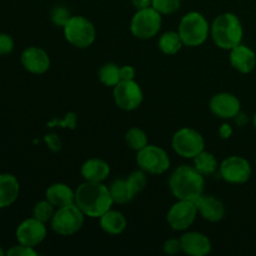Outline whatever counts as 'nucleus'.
I'll use <instances>...</instances> for the list:
<instances>
[{"label":"nucleus","mask_w":256,"mask_h":256,"mask_svg":"<svg viewBox=\"0 0 256 256\" xmlns=\"http://www.w3.org/2000/svg\"><path fill=\"white\" fill-rule=\"evenodd\" d=\"M230 64L242 74L252 72L256 66V55L254 50L246 45L239 44L230 50Z\"/></svg>","instance_id":"nucleus-18"},{"label":"nucleus","mask_w":256,"mask_h":256,"mask_svg":"<svg viewBox=\"0 0 256 256\" xmlns=\"http://www.w3.org/2000/svg\"><path fill=\"white\" fill-rule=\"evenodd\" d=\"M194 202L198 208V212L208 222H218L224 218V204L218 198L210 196V195H200L198 199L194 200Z\"/></svg>","instance_id":"nucleus-17"},{"label":"nucleus","mask_w":256,"mask_h":256,"mask_svg":"<svg viewBox=\"0 0 256 256\" xmlns=\"http://www.w3.org/2000/svg\"><path fill=\"white\" fill-rule=\"evenodd\" d=\"M75 204L89 218H100L112 209L114 200L102 182H85L75 190Z\"/></svg>","instance_id":"nucleus-1"},{"label":"nucleus","mask_w":256,"mask_h":256,"mask_svg":"<svg viewBox=\"0 0 256 256\" xmlns=\"http://www.w3.org/2000/svg\"><path fill=\"white\" fill-rule=\"evenodd\" d=\"M198 208L192 200H179L170 208L168 212V222L176 232L186 230L194 224L198 215Z\"/></svg>","instance_id":"nucleus-11"},{"label":"nucleus","mask_w":256,"mask_h":256,"mask_svg":"<svg viewBox=\"0 0 256 256\" xmlns=\"http://www.w3.org/2000/svg\"><path fill=\"white\" fill-rule=\"evenodd\" d=\"M194 165L195 169L202 175H210L214 174L216 172L218 166V160L212 152H208L202 150L199 155L194 158Z\"/></svg>","instance_id":"nucleus-25"},{"label":"nucleus","mask_w":256,"mask_h":256,"mask_svg":"<svg viewBox=\"0 0 256 256\" xmlns=\"http://www.w3.org/2000/svg\"><path fill=\"white\" fill-rule=\"evenodd\" d=\"M99 79L106 86H115L120 79V68L116 64L112 62H108V64L102 65L99 70Z\"/></svg>","instance_id":"nucleus-26"},{"label":"nucleus","mask_w":256,"mask_h":256,"mask_svg":"<svg viewBox=\"0 0 256 256\" xmlns=\"http://www.w3.org/2000/svg\"><path fill=\"white\" fill-rule=\"evenodd\" d=\"M20 184L12 174H0V209L10 206L16 202Z\"/></svg>","instance_id":"nucleus-19"},{"label":"nucleus","mask_w":256,"mask_h":256,"mask_svg":"<svg viewBox=\"0 0 256 256\" xmlns=\"http://www.w3.org/2000/svg\"><path fill=\"white\" fill-rule=\"evenodd\" d=\"M182 45L184 42H182L179 32H166L159 39V49L168 55H174L179 52Z\"/></svg>","instance_id":"nucleus-24"},{"label":"nucleus","mask_w":256,"mask_h":256,"mask_svg":"<svg viewBox=\"0 0 256 256\" xmlns=\"http://www.w3.org/2000/svg\"><path fill=\"white\" fill-rule=\"evenodd\" d=\"M210 30L214 42L222 49L232 50L242 44L244 30L240 19L232 12H224L215 18Z\"/></svg>","instance_id":"nucleus-3"},{"label":"nucleus","mask_w":256,"mask_h":256,"mask_svg":"<svg viewBox=\"0 0 256 256\" xmlns=\"http://www.w3.org/2000/svg\"><path fill=\"white\" fill-rule=\"evenodd\" d=\"M22 64L32 74H44L50 68V58L46 52L38 46H29L22 52Z\"/></svg>","instance_id":"nucleus-15"},{"label":"nucleus","mask_w":256,"mask_h":256,"mask_svg":"<svg viewBox=\"0 0 256 256\" xmlns=\"http://www.w3.org/2000/svg\"><path fill=\"white\" fill-rule=\"evenodd\" d=\"M5 254H6V252H4V250H2V246H0V256H4Z\"/></svg>","instance_id":"nucleus-39"},{"label":"nucleus","mask_w":256,"mask_h":256,"mask_svg":"<svg viewBox=\"0 0 256 256\" xmlns=\"http://www.w3.org/2000/svg\"><path fill=\"white\" fill-rule=\"evenodd\" d=\"M65 39L75 48L85 49L89 48L95 42V26L89 19L75 15L69 19V22L64 26Z\"/></svg>","instance_id":"nucleus-6"},{"label":"nucleus","mask_w":256,"mask_h":256,"mask_svg":"<svg viewBox=\"0 0 256 256\" xmlns=\"http://www.w3.org/2000/svg\"><path fill=\"white\" fill-rule=\"evenodd\" d=\"M182 250L190 256H205L212 252V242L206 235L198 232H185L182 238Z\"/></svg>","instance_id":"nucleus-16"},{"label":"nucleus","mask_w":256,"mask_h":256,"mask_svg":"<svg viewBox=\"0 0 256 256\" xmlns=\"http://www.w3.org/2000/svg\"><path fill=\"white\" fill-rule=\"evenodd\" d=\"M239 99L229 92H219L210 100V110L212 114L222 119H232L240 112Z\"/></svg>","instance_id":"nucleus-14"},{"label":"nucleus","mask_w":256,"mask_h":256,"mask_svg":"<svg viewBox=\"0 0 256 256\" xmlns=\"http://www.w3.org/2000/svg\"><path fill=\"white\" fill-rule=\"evenodd\" d=\"M135 69L130 65H124L120 68V79L122 80H134Z\"/></svg>","instance_id":"nucleus-35"},{"label":"nucleus","mask_w":256,"mask_h":256,"mask_svg":"<svg viewBox=\"0 0 256 256\" xmlns=\"http://www.w3.org/2000/svg\"><path fill=\"white\" fill-rule=\"evenodd\" d=\"M128 180L132 184V189L135 190V192H140L145 189L148 184V179H146V175H145L144 170H136V172H132V174L128 176Z\"/></svg>","instance_id":"nucleus-30"},{"label":"nucleus","mask_w":256,"mask_h":256,"mask_svg":"<svg viewBox=\"0 0 256 256\" xmlns=\"http://www.w3.org/2000/svg\"><path fill=\"white\" fill-rule=\"evenodd\" d=\"M8 256H36L38 252H35L34 248L26 246V245L19 244L16 246L10 248L6 252Z\"/></svg>","instance_id":"nucleus-32"},{"label":"nucleus","mask_w":256,"mask_h":256,"mask_svg":"<svg viewBox=\"0 0 256 256\" xmlns=\"http://www.w3.org/2000/svg\"><path fill=\"white\" fill-rule=\"evenodd\" d=\"M110 174V166L106 162L98 158L86 160L82 166V175L85 182H102Z\"/></svg>","instance_id":"nucleus-21"},{"label":"nucleus","mask_w":256,"mask_h":256,"mask_svg":"<svg viewBox=\"0 0 256 256\" xmlns=\"http://www.w3.org/2000/svg\"><path fill=\"white\" fill-rule=\"evenodd\" d=\"M169 186L178 200L194 202L204 192V178L194 166L182 165L172 174Z\"/></svg>","instance_id":"nucleus-2"},{"label":"nucleus","mask_w":256,"mask_h":256,"mask_svg":"<svg viewBox=\"0 0 256 256\" xmlns=\"http://www.w3.org/2000/svg\"><path fill=\"white\" fill-rule=\"evenodd\" d=\"M45 198L55 208H62L75 202V192L66 184L56 182L50 185L45 192Z\"/></svg>","instance_id":"nucleus-20"},{"label":"nucleus","mask_w":256,"mask_h":256,"mask_svg":"<svg viewBox=\"0 0 256 256\" xmlns=\"http://www.w3.org/2000/svg\"><path fill=\"white\" fill-rule=\"evenodd\" d=\"M72 18L70 12L64 6H55L52 10V20L56 26H65L69 19Z\"/></svg>","instance_id":"nucleus-31"},{"label":"nucleus","mask_w":256,"mask_h":256,"mask_svg":"<svg viewBox=\"0 0 256 256\" xmlns=\"http://www.w3.org/2000/svg\"><path fill=\"white\" fill-rule=\"evenodd\" d=\"M125 139H126L128 145H129L132 150H136V152L144 149L148 145L146 134H145L142 129H139V128H132V129L126 132Z\"/></svg>","instance_id":"nucleus-27"},{"label":"nucleus","mask_w":256,"mask_h":256,"mask_svg":"<svg viewBox=\"0 0 256 256\" xmlns=\"http://www.w3.org/2000/svg\"><path fill=\"white\" fill-rule=\"evenodd\" d=\"M136 162L140 169L152 175L162 174L170 166V159L166 152L162 148L149 144L138 152Z\"/></svg>","instance_id":"nucleus-9"},{"label":"nucleus","mask_w":256,"mask_h":256,"mask_svg":"<svg viewBox=\"0 0 256 256\" xmlns=\"http://www.w3.org/2000/svg\"><path fill=\"white\" fill-rule=\"evenodd\" d=\"M16 239L19 244L35 248L46 236V226L34 216L24 220L16 229Z\"/></svg>","instance_id":"nucleus-13"},{"label":"nucleus","mask_w":256,"mask_h":256,"mask_svg":"<svg viewBox=\"0 0 256 256\" xmlns=\"http://www.w3.org/2000/svg\"><path fill=\"white\" fill-rule=\"evenodd\" d=\"M14 50V40L9 34H0V55H8Z\"/></svg>","instance_id":"nucleus-33"},{"label":"nucleus","mask_w":256,"mask_h":256,"mask_svg":"<svg viewBox=\"0 0 256 256\" xmlns=\"http://www.w3.org/2000/svg\"><path fill=\"white\" fill-rule=\"evenodd\" d=\"M162 28V14L152 6L139 9L132 19L130 30L139 39H150L159 32Z\"/></svg>","instance_id":"nucleus-7"},{"label":"nucleus","mask_w":256,"mask_h":256,"mask_svg":"<svg viewBox=\"0 0 256 256\" xmlns=\"http://www.w3.org/2000/svg\"><path fill=\"white\" fill-rule=\"evenodd\" d=\"M254 125H255V128H256V114H255V116H254Z\"/></svg>","instance_id":"nucleus-40"},{"label":"nucleus","mask_w":256,"mask_h":256,"mask_svg":"<svg viewBox=\"0 0 256 256\" xmlns=\"http://www.w3.org/2000/svg\"><path fill=\"white\" fill-rule=\"evenodd\" d=\"M54 208H55L54 205H52V202H48L46 199L42 200V202H39L34 206V210H32V216H34L35 219L42 222L44 224H46V222H52V216H54L55 214Z\"/></svg>","instance_id":"nucleus-28"},{"label":"nucleus","mask_w":256,"mask_h":256,"mask_svg":"<svg viewBox=\"0 0 256 256\" xmlns=\"http://www.w3.org/2000/svg\"><path fill=\"white\" fill-rule=\"evenodd\" d=\"M110 194H112V200L116 204H126L132 198L136 195L135 190L132 189L130 182L126 179H116L112 182L109 186Z\"/></svg>","instance_id":"nucleus-23"},{"label":"nucleus","mask_w":256,"mask_h":256,"mask_svg":"<svg viewBox=\"0 0 256 256\" xmlns=\"http://www.w3.org/2000/svg\"><path fill=\"white\" fill-rule=\"evenodd\" d=\"M179 35L184 45L199 46L204 44L209 35V22L198 12H188L179 24Z\"/></svg>","instance_id":"nucleus-4"},{"label":"nucleus","mask_w":256,"mask_h":256,"mask_svg":"<svg viewBox=\"0 0 256 256\" xmlns=\"http://www.w3.org/2000/svg\"><path fill=\"white\" fill-rule=\"evenodd\" d=\"M100 226L108 234L119 235L126 228V219L120 212L110 209L100 216Z\"/></svg>","instance_id":"nucleus-22"},{"label":"nucleus","mask_w":256,"mask_h":256,"mask_svg":"<svg viewBox=\"0 0 256 256\" xmlns=\"http://www.w3.org/2000/svg\"><path fill=\"white\" fill-rule=\"evenodd\" d=\"M164 252L168 255H175L178 252H182V242L180 239H169L164 244Z\"/></svg>","instance_id":"nucleus-34"},{"label":"nucleus","mask_w":256,"mask_h":256,"mask_svg":"<svg viewBox=\"0 0 256 256\" xmlns=\"http://www.w3.org/2000/svg\"><path fill=\"white\" fill-rule=\"evenodd\" d=\"M115 104L125 112L138 109L142 102V90L135 80H122L114 86Z\"/></svg>","instance_id":"nucleus-10"},{"label":"nucleus","mask_w":256,"mask_h":256,"mask_svg":"<svg viewBox=\"0 0 256 256\" xmlns=\"http://www.w3.org/2000/svg\"><path fill=\"white\" fill-rule=\"evenodd\" d=\"M45 142H48V145H49L50 149L54 150V152L60 150V148H62V142H60L59 138L54 134L46 135V136H45Z\"/></svg>","instance_id":"nucleus-36"},{"label":"nucleus","mask_w":256,"mask_h":256,"mask_svg":"<svg viewBox=\"0 0 256 256\" xmlns=\"http://www.w3.org/2000/svg\"><path fill=\"white\" fill-rule=\"evenodd\" d=\"M182 5V0H152V6L162 15L174 14Z\"/></svg>","instance_id":"nucleus-29"},{"label":"nucleus","mask_w":256,"mask_h":256,"mask_svg":"<svg viewBox=\"0 0 256 256\" xmlns=\"http://www.w3.org/2000/svg\"><path fill=\"white\" fill-rule=\"evenodd\" d=\"M172 144L175 152L186 159H194L205 148L204 138L192 128H182L178 130L172 136Z\"/></svg>","instance_id":"nucleus-8"},{"label":"nucleus","mask_w":256,"mask_h":256,"mask_svg":"<svg viewBox=\"0 0 256 256\" xmlns=\"http://www.w3.org/2000/svg\"><path fill=\"white\" fill-rule=\"evenodd\" d=\"M85 214L74 202V204L66 205V206L58 208L50 224H52V229L56 234L62 235V236H70L82 229Z\"/></svg>","instance_id":"nucleus-5"},{"label":"nucleus","mask_w":256,"mask_h":256,"mask_svg":"<svg viewBox=\"0 0 256 256\" xmlns=\"http://www.w3.org/2000/svg\"><path fill=\"white\" fill-rule=\"evenodd\" d=\"M219 134L222 139H228V138L232 136V126H230L229 124L222 125V128L219 129Z\"/></svg>","instance_id":"nucleus-37"},{"label":"nucleus","mask_w":256,"mask_h":256,"mask_svg":"<svg viewBox=\"0 0 256 256\" xmlns=\"http://www.w3.org/2000/svg\"><path fill=\"white\" fill-rule=\"evenodd\" d=\"M220 175L230 184H244L252 176L249 162L242 156H230L220 164Z\"/></svg>","instance_id":"nucleus-12"},{"label":"nucleus","mask_w":256,"mask_h":256,"mask_svg":"<svg viewBox=\"0 0 256 256\" xmlns=\"http://www.w3.org/2000/svg\"><path fill=\"white\" fill-rule=\"evenodd\" d=\"M132 5L139 10V9H145V8L152 6V0H132Z\"/></svg>","instance_id":"nucleus-38"}]
</instances>
